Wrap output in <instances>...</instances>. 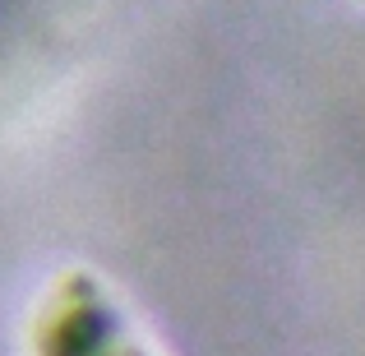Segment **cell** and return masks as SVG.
Segmentation results:
<instances>
[{
    "instance_id": "1",
    "label": "cell",
    "mask_w": 365,
    "mask_h": 356,
    "mask_svg": "<svg viewBox=\"0 0 365 356\" xmlns=\"http://www.w3.org/2000/svg\"><path fill=\"white\" fill-rule=\"evenodd\" d=\"M37 356H148L111 296L93 278L74 273L56 287L37 324Z\"/></svg>"
}]
</instances>
